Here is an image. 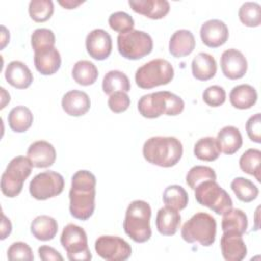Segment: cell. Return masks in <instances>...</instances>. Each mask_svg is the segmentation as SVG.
<instances>
[{
    "instance_id": "6da1fadb",
    "label": "cell",
    "mask_w": 261,
    "mask_h": 261,
    "mask_svg": "<svg viewBox=\"0 0 261 261\" xmlns=\"http://www.w3.org/2000/svg\"><path fill=\"white\" fill-rule=\"evenodd\" d=\"M96 177L88 170H79L71 177L69 212L80 220L89 219L95 210Z\"/></svg>"
},
{
    "instance_id": "7a4b0ae2",
    "label": "cell",
    "mask_w": 261,
    "mask_h": 261,
    "mask_svg": "<svg viewBox=\"0 0 261 261\" xmlns=\"http://www.w3.org/2000/svg\"><path fill=\"white\" fill-rule=\"evenodd\" d=\"M182 145L174 137H151L143 146V156L160 167L174 166L182 156Z\"/></svg>"
},
{
    "instance_id": "3957f363",
    "label": "cell",
    "mask_w": 261,
    "mask_h": 261,
    "mask_svg": "<svg viewBox=\"0 0 261 261\" xmlns=\"http://www.w3.org/2000/svg\"><path fill=\"white\" fill-rule=\"evenodd\" d=\"M184 108V100L168 91H159L144 95L138 102V110L146 118H157L162 114L175 116L181 113Z\"/></svg>"
},
{
    "instance_id": "277c9868",
    "label": "cell",
    "mask_w": 261,
    "mask_h": 261,
    "mask_svg": "<svg viewBox=\"0 0 261 261\" xmlns=\"http://www.w3.org/2000/svg\"><path fill=\"white\" fill-rule=\"evenodd\" d=\"M151 207L143 200L133 201L125 211L123 229L136 243H145L150 240L152 230L150 226Z\"/></svg>"
},
{
    "instance_id": "5b68a950",
    "label": "cell",
    "mask_w": 261,
    "mask_h": 261,
    "mask_svg": "<svg viewBox=\"0 0 261 261\" xmlns=\"http://www.w3.org/2000/svg\"><path fill=\"white\" fill-rule=\"evenodd\" d=\"M180 234L187 243L198 242L204 247H209L215 242L216 220L206 212H198L185 222Z\"/></svg>"
},
{
    "instance_id": "8992f818",
    "label": "cell",
    "mask_w": 261,
    "mask_h": 261,
    "mask_svg": "<svg viewBox=\"0 0 261 261\" xmlns=\"http://www.w3.org/2000/svg\"><path fill=\"white\" fill-rule=\"evenodd\" d=\"M174 76L171 63L165 59H153L140 66L135 74L136 84L141 89H152L169 84Z\"/></svg>"
},
{
    "instance_id": "52a82bcc",
    "label": "cell",
    "mask_w": 261,
    "mask_h": 261,
    "mask_svg": "<svg viewBox=\"0 0 261 261\" xmlns=\"http://www.w3.org/2000/svg\"><path fill=\"white\" fill-rule=\"evenodd\" d=\"M33 164L28 157L17 156L10 160L1 175V191L4 196L14 198L22 191L24 180L30 176Z\"/></svg>"
},
{
    "instance_id": "ba28073f",
    "label": "cell",
    "mask_w": 261,
    "mask_h": 261,
    "mask_svg": "<svg viewBox=\"0 0 261 261\" xmlns=\"http://www.w3.org/2000/svg\"><path fill=\"white\" fill-rule=\"evenodd\" d=\"M194 191L196 201L200 205L208 207L218 215L232 208L230 196L216 180H205L198 185Z\"/></svg>"
},
{
    "instance_id": "9c48e42d",
    "label": "cell",
    "mask_w": 261,
    "mask_h": 261,
    "mask_svg": "<svg viewBox=\"0 0 261 261\" xmlns=\"http://www.w3.org/2000/svg\"><path fill=\"white\" fill-rule=\"evenodd\" d=\"M117 49L122 57L138 60L152 52L153 40L146 32L133 29L117 36Z\"/></svg>"
},
{
    "instance_id": "30bf717a",
    "label": "cell",
    "mask_w": 261,
    "mask_h": 261,
    "mask_svg": "<svg viewBox=\"0 0 261 261\" xmlns=\"http://www.w3.org/2000/svg\"><path fill=\"white\" fill-rule=\"evenodd\" d=\"M60 243L70 261H89L92 259L87 233L81 226L73 223L65 225L60 237Z\"/></svg>"
},
{
    "instance_id": "8fae6325",
    "label": "cell",
    "mask_w": 261,
    "mask_h": 261,
    "mask_svg": "<svg viewBox=\"0 0 261 261\" xmlns=\"http://www.w3.org/2000/svg\"><path fill=\"white\" fill-rule=\"evenodd\" d=\"M64 189L63 176L53 170L38 173L30 182V194L36 200H47L62 193Z\"/></svg>"
},
{
    "instance_id": "7c38bea8",
    "label": "cell",
    "mask_w": 261,
    "mask_h": 261,
    "mask_svg": "<svg viewBox=\"0 0 261 261\" xmlns=\"http://www.w3.org/2000/svg\"><path fill=\"white\" fill-rule=\"evenodd\" d=\"M95 251L107 261H124L132 255L130 245L116 236H101L95 242Z\"/></svg>"
},
{
    "instance_id": "4fadbf2b",
    "label": "cell",
    "mask_w": 261,
    "mask_h": 261,
    "mask_svg": "<svg viewBox=\"0 0 261 261\" xmlns=\"http://www.w3.org/2000/svg\"><path fill=\"white\" fill-rule=\"evenodd\" d=\"M88 54L96 60H104L111 54L112 40L110 35L102 29L91 31L86 38Z\"/></svg>"
},
{
    "instance_id": "5bb4252c",
    "label": "cell",
    "mask_w": 261,
    "mask_h": 261,
    "mask_svg": "<svg viewBox=\"0 0 261 261\" xmlns=\"http://www.w3.org/2000/svg\"><path fill=\"white\" fill-rule=\"evenodd\" d=\"M222 73L229 80L242 79L248 69V62L244 54L237 49L225 50L220 57Z\"/></svg>"
},
{
    "instance_id": "9a60e30c",
    "label": "cell",
    "mask_w": 261,
    "mask_h": 261,
    "mask_svg": "<svg viewBox=\"0 0 261 261\" xmlns=\"http://www.w3.org/2000/svg\"><path fill=\"white\" fill-rule=\"evenodd\" d=\"M228 35L227 25L220 19H209L202 24L200 30L202 42L210 48H217L225 44Z\"/></svg>"
},
{
    "instance_id": "2e32d148",
    "label": "cell",
    "mask_w": 261,
    "mask_h": 261,
    "mask_svg": "<svg viewBox=\"0 0 261 261\" xmlns=\"http://www.w3.org/2000/svg\"><path fill=\"white\" fill-rule=\"evenodd\" d=\"M220 249L226 261H241L247 256V247L242 234L233 231H223L220 239Z\"/></svg>"
},
{
    "instance_id": "e0dca14e",
    "label": "cell",
    "mask_w": 261,
    "mask_h": 261,
    "mask_svg": "<svg viewBox=\"0 0 261 261\" xmlns=\"http://www.w3.org/2000/svg\"><path fill=\"white\" fill-rule=\"evenodd\" d=\"M28 158L34 167L46 168L56 160V151L52 144L47 141H36L30 145L27 151Z\"/></svg>"
},
{
    "instance_id": "ac0fdd59",
    "label": "cell",
    "mask_w": 261,
    "mask_h": 261,
    "mask_svg": "<svg viewBox=\"0 0 261 261\" xmlns=\"http://www.w3.org/2000/svg\"><path fill=\"white\" fill-rule=\"evenodd\" d=\"M34 63L41 74L51 75L60 68L61 56L55 47H48L35 51Z\"/></svg>"
},
{
    "instance_id": "d6986e66",
    "label": "cell",
    "mask_w": 261,
    "mask_h": 261,
    "mask_svg": "<svg viewBox=\"0 0 261 261\" xmlns=\"http://www.w3.org/2000/svg\"><path fill=\"white\" fill-rule=\"evenodd\" d=\"M130 8L148 18L161 19L170 9V4L166 0H129Z\"/></svg>"
},
{
    "instance_id": "ffe728a7",
    "label": "cell",
    "mask_w": 261,
    "mask_h": 261,
    "mask_svg": "<svg viewBox=\"0 0 261 261\" xmlns=\"http://www.w3.org/2000/svg\"><path fill=\"white\" fill-rule=\"evenodd\" d=\"M61 106L66 114L70 116H82L89 111L91 101L87 93L79 90H71L63 95Z\"/></svg>"
},
{
    "instance_id": "44dd1931",
    "label": "cell",
    "mask_w": 261,
    "mask_h": 261,
    "mask_svg": "<svg viewBox=\"0 0 261 261\" xmlns=\"http://www.w3.org/2000/svg\"><path fill=\"white\" fill-rule=\"evenodd\" d=\"M4 75L8 84L16 89L29 88L34 80L31 69L18 60H13L7 64Z\"/></svg>"
},
{
    "instance_id": "7402d4cb",
    "label": "cell",
    "mask_w": 261,
    "mask_h": 261,
    "mask_svg": "<svg viewBox=\"0 0 261 261\" xmlns=\"http://www.w3.org/2000/svg\"><path fill=\"white\" fill-rule=\"evenodd\" d=\"M195 46V37L191 31L177 30L169 40V53L175 58L185 57L194 51Z\"/></svg>"
},
{
    "instance_id": "603a6c76",
    "label": "cell",
    "mask_w": 261,
    "mask_h": 261,
    "mask_svg": "<svg viewBox=\"0 0 261 261\" xmlns=\"http://www.w3.org/2000/svg\"><path fill=\"white\" fill-rule=\"evenodd\" d=\"M180 214L177 210L165 206L158 210L156 215V227L162 236H173L180 225Z\"/></svg>"
},
{
    "instance_id": "cb8c5ba5",
    "label": "cell",
    "mask_w": 261,
    "mask_h": 261,
    "mask_svg": "<svg viewBox=\"0 0 261 261\" xmlns=\"http://www.w3.org/2000/svg\"><path fill=\"white\" fill-rule=\"evenodd\" d=\"M217 70V64L214 57L208 53H198L192 61L193 76L199 81L211 80Z\"/></svg>"
},
{
    "instance_id": "d4e9b609",
    "label": "cell",
    "mask_w": 261,
    "mask_h": 261,
    "mask_svg": "<svg viewBox=\"0 0 261 261\" xmlns=\"http://www.w3.org/2000/svg\"><path fill=\"white\" fill-rule=\"evenodd\" d=\"M221 152L226 155H232L243 145V138L238 127L232 125H226L222 127L216 138Z\"/></svg>"
},
{
    "instance_id": "484cf974",
    "label": "cell",
    "mask_w": 261,
    "mask_h": 261,
    "mask_svg": "<svg viewBox=\"0 0 261 261\" xmlns=\"http://www.w3.org/2000/svg\"><path fill=\"white\" fill-rule=\"evenodd\" d=\"M258 99L257 91L248 84H242L232 88L229 93L230 104L238 109H249L255 105Z\"/></svg>"
},
{
    "instance_id": "4316f807",
    "label": "cell",
    "mask_w": 261,
    "mask_h": 261,
    "mask_svg": "<svg viewBox=\"0 0 261 261\" xmlns=\"http://www.w3.org/2000/svg\"><path fill=\"white\" fill-rule=\"evenodd\" d=\"M58 231L57 221L49 215H39L31 223V232L39 241H50Z\"/></svg>"
},
{
    "instance_id": "83f0119b",
    "label": "cell",
    "mask_w": 261,
    "mask_h": 261,
    "mask_svg": "<svg viewBox=\"0 0 261 261\" xmlns=\"http://www.w3.org/2000/svg\"><path fill=\"white\" fill-rule=\"evenodd\" d=\"M221 228L223 231H233L244 234L248 228V218L246 213L237 208H230L222 214Z\"/></svg>"
},
{
    "instance_id": "f1b7e54d",
    "label": "cell",
    "mask_w": 261,
    "mask_h": 261,
    "mask_svg": "<svg viewBox=\"0 0 261 261\" xmlns=\"http://www.w3.org/2000/svg\"><path fill=\"white\" fill-rule=\"evenodd\" d=\"M33 120L34 116L32 111L22 105L13 107L7 116L9 127L15 133H23L28 130L31 127Z\"/></svg>"
},
{
    "instance_id": "f546056e",
    "label": "cell",
    "mask_w": 261,
    "mask_h": 261,
    "mask_svg": "<svg viewBox=\"0 0 261 261\" xmlns=\"http://www.w3.org/2000/svg\"><path fill=\"white\" fill-rule=\"evenodd\" d=\"M102 89L109 96L115 92L127 93L130 90V83L127 75L122 71L110 70L103 77Z\"/></svg>"
},
{
    "instance_id": "4dcf8cb0",
    "label": "cell",
    "mask_w": 261,
    "mask_h": 261,
    "mask_svg": "<svg viewBox=\"0 0 261 261\" xmlns=\"http://www.w3.org/2000/svg\"><path fill=\"white\" fill-rule=\"evenodd\" d=\"M98 68L89 60H80L74 63L71 75L74 82L81 86L93 85L98 79Z\"/></svg>"
},
{
    "instance_id": "1f68e13d",
    "label": "cell",
    "mask_w": 261,
    "mask_h": 261,
    "mask_svg": "<svg viewBox=\"0 0 261 261\" xmlns=\"http://www.w3.org/2000/svg\"><path fill=\"white\" fill-rule=\"evenodd\" d=\"M218 142L213 137H205L198 140L194 146V155L202 161H214L220 155Z\"/></svg>"
},
{
    "instance_id": "d6a6232c",
    "label": "cell",
    "mask_w": 261,
    "mask_h": 261,
    "mask_svg": "<svg viewBox=\"0 0 261 261\" xmlns=\"http://www.w3.org/2000/svg\"><path fill=\"white\" fill-rule=\"evenodd\" d=\"M162 199L165 206L171 207L177 211L185 209L189 202L187 191L178 185L168 186L163 192Z\"/></svg>"
},
{
    "instance_id": "836d02e7",
    "label": "cell",
    "mask_w": 261,
    "mask_h": 261,
    "mask_svg": "<svg viewBox=\"0 0 261 261\" xmlns=\"http://www.w3.org/2000/svg\"><path fill=\"white\" fill-rule=\"evenodd\" d=\"M230 188L236 194L237 198L245 203L252 202L258 197L259 194L258 188L250 179L241 176L232 179Z\"/></svg>"
},
{
    "instance_id": "e575fe53",
    "label": "cell",
    "mask_w": 261,
    "mask_h": 261,
    "mask_svg": "<svg viewBox=\"0 0 261 261\" xmlns=\"http://www.w3.org/2000/svg\"><path fill=\"white\" fill-rule=\"evenodd\" d=\"M260 163H261V151L258 149H248L244 152L240 158V168L256 177L258 181H261L260 177Z\"/></svg>"
},
{
    "instance_id": "d590c367",
    "label": "cell",
    "mask_w": 261,
    "mask_h": 261,
    "mask_svg": "<svg viewBox=\"0 0 261 261\" xmlns=\"http://www.w3.org/2000/svg\"><path fill=\"white\" fill-rule=\"evenodd\" d=\"M239 18L249 28L259 27L261 23V6L257 2H245L239 9Z\"/></svg>"
},
{
    "instance_id": "8d00e7d4",
    "label": "cell",
    "mask_w": 261,
    "mask_h": 261,
    "mask_svg": "<svg viewBox=\"0 0 261 261\" xmlns=\"http://www.w3.org/2000/svg\"><path fill=\"white\" fill-rule=\"evenodd\" d=\"M205 180H216V173L209 166H193L186 176V182L192 190H195L198 185Z\"/></svg>"
},
{
    "instance_id": "74e56055",
    "label": "cell",
    "mask_w": 261,
    "mask_h": 261,
    "mask_svg": "<svg viewBox=\"0 0 261 261\" xmlns=\"http://www.w3.org/2000/svg\"><path fill=\"white\" fill-rule=\"evenodd\" d=\"M54 12V4L51 0H32L29 4V14L37 22L48 20Z\"/></svg>"
},
{
    "instance_id": "f35d334b",
    "label": "cell",
    "mask_w": 261,
    "mask_h": 261,
    "mask_svg": "<svg viewBox=\"0 0 261 261\" xmlns=\"http://www.w3.org/2000/svg\"><path fill=\"white\" fill-rule=\"evenodd\" d=\"M31 45L34 52L41 49L48 48V47H54L55 35L49 29H45V28L37 29L33 32L31 36Z\"/></svg>"
},
{
    "instance_id": "ab89813d",
    "label": "cell",
    "mask_w": 261,
    "mask_h": 261,
    "mask_svg": "<svg viewBox=\"0 0 261 261\" xmlns=\"http://www.w3.org/2000/svg\"><path fill=\"white\" fill-rule=\"evenodd\" d=\"M108 23L113 31L119 34L132 31L135 25L133 17L124 11H116L111 13L108 18Z\"/></svg>"
},
{
    "instance_id": "60d3db41",
    "label": "cell",
    "mask_w": 261,
    "mask_h": 261,
    "mask_svg": "<svg viewBox=\"0 0 261 261\" xmlns=\"http://www.w3.org/2000/svg\"><path fill=\"white\" fill-rule=\"evenodd\" d=\"M7 258L10 261L14 260H34V255L31 247L23 242H15L10 245L7 250Z\"/></svg>"
},
{
    "instance_id": "b9f144b4",
    "label": "cell",
    "mask_w": 261,
    "mask_h": 261,
    "mask_svg": "<svg viewBox=\"0 0 261 261\" xmlns=\"http://www.w3.org/2000/svg\"><path fill=\"white\" fill-rule=\"evenodd\" d=\"M203 101L211 107H218L225 102L226 93L224 89L220 86L213 85L208 87L203 92Z\"/></svg>"
},
{
    "instance_id": "7bdbcfd3",
    "label": "cell",
    "mask_w": 261,
    "mask_h": 261,
    "mask_svg": "<svg viewBox=\"0 0 261 261\" xmlns=\"http://www.w3.org/2000/svg\"><path fill=\"white\" fill-rule=\"evenodd\" d=\"M130 104L128 95L124 92H115L109 96L108 107L114 113H120L125 111Z\"/></svg>"
},
{
    "instance_id": "ee69618b",
    "label": "cell",
    "mask_w": 261,
    "mask_h": 261,
    "mask_svg": "<svg viewBox=\"0 0 261 261\" xmlns=\"http://www.w3.org/2000/svg\"><path fill=\"white\" fill-rule=\"evenodd\" d=\"M246 130L251 141L255 143L261 142V119L260 113L252 115L246 123Z\"/></svg>"
},
{
    "instance_id": "f6af8a7d",
    "label": "cell",
    "mask_w": 261,
    "mask_h": 261,
    "mask_svg": "<svg viewBox=\"0 0 261 261\" xmlns=\"http://www.w3.org/2000/svg\"><path fill=\"white\" fill-rule=\"evenodd\" d=\"M38 253H39V257L41 258V260L43 261H62L63 257L61 256V254L55 250L52 247L49 246H41L38 249Z\"/></svg>"
},
{
    "instance_id": "bcb514c9",
    "label": "cell",
    "mask_w": 261,
    "mask_h": 261,
    "mask_svg": "<svg viewBox=\"0 0 261 261\" xmlns=\"http://www.w3.org/2000/svg\"><path fill=\"white\" fill-rule=\"evenodd\" d=\"M12 229V225L10 220L5 216L4 213H2V222H1V240L6 239L7 236L10 234Z\"/></svg>"
},
{
    "instance_id": "7dc6e473",
    "label": "cell",
    "mask_w": 261,
    "mask_h": 261,
    "mask_svg": "<svg viewBox=\"0 0 261 261\" xmlns=\"http://www.w3.org/2000/svg\"><path fill=\"white\" fill-rule=\"evenodd\" d=\"M82 3H84L83 1H72V0H66V1H59V4L61 6H63L66 9H72L77 7L79 5H81Z\"/></svg>"
},
{
    "instance_id": "c3c4849f",
    "label": "cell",
    "mask_w": 261,
    "mask_h": 261,
    "mask_svg": "<svg viewBox=\"0 0 261 261\" xmlns=\"http://www.w3.org/2000/svg\"><path fill=\"white\" fill-rule=\"evenodd\" d=\"M1 30H2V34H1V37H2L1 49H3L6 46V44L9 42V32L6 30V28L4 25L1 27Z\"/></svg>"
},
{
    "instance_id": "681fc988",
    "label": "cell",
    "mask_w": 261,
    "mask_h": 261,
    "mask_svg": "<svg viewBox=\"0 0 261 261\" xmlns=\"http://www.w3.org/2000/svg\"><path fill=\"white\" fill-rule=\"evenodd\" d=\"M1 93H2V104H1V109H3L5 107V105L7 103H9L10 101V96L9 94L5 91L4 88H1Z\"/></svg>"
}]
</instances>
